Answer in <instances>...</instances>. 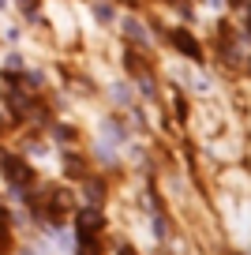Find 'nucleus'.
I'll return each instance as SVG.
<instances>
[{"instance_id": "obj_7", "label": "nucleus", "mask_w": 251, "mask_h": 255, "mask_svg": "<svg viewBox=\"0 0 251 255\" xmlns=\"http://www.w3.org/2000/svg\"><path fill=\"white\" fill-rule=\"evenodd\" d=\"M0 8H8V0H0Z\"/></svg>"}, {"instance_id": "obj_6", "label": "nucleus", "mask_w": 251, "mask_h": 255, "mask_svg": "<svg viewBox=\"0 0 251 255\" xmlns=\"http://www.w3.org/2000/svg\"><path fill=\"white\" fill-rule=\"evenodd\" d=\"M87 199H90V203L102 199V188H98V184H87Z\"/></svg>"}, {"instance_id": "obj_3", "label": "nucleus", "mask_w": 251, "mask_h": 255, "mask_svg": "<svg viewBox=\"0 0 251 255\" xmlns=\"http://www.w3.org/2000/svg\"><path fill=\"white\" fill-rule=\"evenodd\" d=\"M169 41H173V45H176V53L191 56V60H199V56H203V49H199V41L191 38L188 30H173V34H169Z\"/></svg>"}, {"instance_id": "obj_2", "label": "nucleus", "mask_w": 251, "mask_h": 255, "mask_svg": "<svg viewBox=\"0 0 251 255\" xmlns=\"http://www.w3.org/2000/svg\"><path fill=\"white\" fill-rule=\"evenodd\" d=\"M0 165H4V176H8L11 184H19V188H23V184H30V180H34V169L26 165L23 158H4V161H0Z\"/></svg>"}, {"instance_id": "obj_4", "label": "nucleus", "mask_w": 251, "mask_h": 255, "mask_svg": "<svg viewBox=\"0 0 251 255\" xmlns=\"http://www.w3.org/2000/svg\"><path fill=\"white\" fill-rule=\"evenodd\" d=\"M124 30H127V38H135V41H139V49L142 45H146V30H142V23H139V19H127V23H124Z\"/></svg>"}, {"instance_id": "obj_5", "label": "nucleus", "mask_w": 251, "mask_h": 255, "mask_svg": "<svg viewBox=\"0 0 251 255\" xmlns=\"http://www.w3.org/2000/svg\"><path fill=\"white\" fill-rule=\"evenodd\" d=\"M94 19L98 23H113V8L109 4H94Z\"/></svg>"}, {"instance_id": "obj_1", "label": "nucleus", "mask_w": 251, "mask_h": 255, "mask_svg": "<svg viewBox=\"0 0 251 255\" xmlns=\"http://www.w3.org/2000/svg\"><path fill=\"white\" fill-rule=\"evenodd\" d=\"M102 225H105V218L98 214L94 207H87L83 214H79V237H83V244H94V233H102Z\"/></svg>"}]
</instances>
